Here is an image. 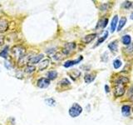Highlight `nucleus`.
Segmentation results:
<instances>
[{
    "label": "nucleus",
    "mask_w": 133,
    "mask_h": 125,
    "mask_svg": "<svg viewBox=\"0 0 133 125\" xmlns=\"http://www.w3.org/2000/svg\"><path fill=\"white\" fill-rule=\"evenodd\" d=\"M75 48H76V43H66L64 45L63 48H62V53H63L64 55H68V54H69L72 51H73Z\"/></svg>",
    "instance_id": "4"
},
{
    "label": "nucleus",
    "mask_w": 133,
    "mask_h": 125,
    "mask_svg": "<svg viewBox=\"0 0 133 125\" xmlns=\"http://www.w3.org/2000/svg\"><path fill=\"white\" fill-rule=\"evenodd\" d=\"M50 64V60L49 59H44L43 61H42V63L39 64V67H38V68L40 71H43L44 69H46L48 67Z\"/></svg>",
    "instance_id": "13"
},
{
    "label": "nucleus",
    "mask_w": 133,
    "mask_h": 125,
    "mask_svg": "<svg viewBox=\"0 0 133 125\" xmlns=\"http://www.w3.org/2000/svg\"><path fill=\"white\" fill-rule=\"evenodd\" d=\"M57 77V73L56 71H49L48 73V78L49 80H53Z\"/></svg>",
    "instance_id": "19"
},
{
    "label": "nucleus",
    "mask_w": 133,
    "mask_h": 125,
    "mask_svg": "<svg viewBox=\"0 0 133 125\" xmlns=\"http://www.w3.org/2000/svg\"><path fill=\"white\" fill-rule=\"evenodd\" d=\"M96 37H97V33H91V34H88L83 38L82 42H84L85 43H89L95 39Z\"/></svg>",
    "instance_id": "10"
},
{
    "label": "nucleus",
    "mask_w": 133,
    "mask_h": 125,
    "mask_svg": "<svg viewBox=\"0 0 133 125\" xmlns=\"http://www.w3.org/2000/svg\"><path fill=\"white\" fill-rule=\"evenodd\" d=\"M107 37H108V31H106L105 33H104V34L101 38H99V39H98L97 43V44H96V46H98V45L101 44L102 42H104V41H105L107 39Z\"/></svg>",
    "instance_id": "18"
},
{
    "label": "nucleus",
    "mask_w": 133,
    "mask_h": 125,
    "mask_svg": "<svg viewBox=\"0 0 133 125\" xmlns=\"http://www.w3.org/2000/svg\"><path fill=\"white\" fill-rule=\"evenodd\" d=\"M130 18H131V19H133V12H131V17H130Z\"/></svg>",
    "instance_id": "30"
},
{
    "label": "nucleus",
    "mask_w": 133,
    "mask_h": 125,
    "mask_svg": "<svg viewBox=\"0 0 133 125\" xmlns=\"http://www.w3.org/2000/svg\"><path fill=\"white\" fill-rule=\"evenodd\" d=\"M36 70V68L34 66H31V65H28L26 68H25V72L28 73H33L34 71Z\"/></svg>",
    "instance_id": "23"
},
{
    "label": "nucleus",
    "mask_w": 133,
    "mask_h": 125,
    "mask_svg": "<svg viewBox=\"0 0 133 125\" xmlns=\"http://www.w3.org/2000/svg\"><path fill=\"white\" fill-rule=\"evenodd\" d=\"M8 47L6 46L5 48H4L1 52H0V57H3L4 58H6L8 57Z\"/></svg>",
    "instance_id": "20"
},
{
    "label": "nucleus",
    "mask_w": 133,
    "mask_h": 125,
    "mask_svg": "<svg viewBox=\"0 0 133 125\" xmlns=\"http://www.w3.org/2000/svg\"><path fill=\"white\" fill-rule=\"evenodd\" d=\"M12 53L16 58H18V59H19L20 58H22L23 56L25 55L26 49L22 45H16L12 48Z\"/></svg>",
    "instance_id": "3"
},
{
    "label": "nucleus",
    "mask_w": 133,
    "mask_h": 125,
    "mask_svg": "<svg viewBox=\"0 0 133 125\" xmlns=\"http://www.w3.org/2000/svg\"><path fill=\"white\" fill-rule=\"evenodd\" d=\"M43 56L44 55L43 53L38 54V55H37V56H32V58L30 59V61H29V64H38V63L40 62V60L43 58Z\"/></svg>",
    "instance_id": "8"
},
{
    "label": "nucleus",
    "mask_w": 133,
    "mask_h": 125,
    "mask_svg": "<svg viewBox=\"0 0 133 125\" xmlns=\"http://www.w3.org/2000/svg\"><path fill=\"white\" fill-rule=\"evenodd\" d=\"M49 84H50V80L46 78H41L37 82V85L40 89H46V88H48L49 86Z\"/></svg>",
    "instance_id": "5"
},
{
    "label": "nucleus",
    "mask_w": 133,
    "mask_h": 125,
    "mask_svg": "<svg viewBox=\"0 0 133 125\" xmlns=\"http://www.w3.org/2000/svg\"><path fill=\"white\" fill-rule=\"evenodd\" d=\"M117 23H118V16L115 15L112 18L111 22V32L114 33L116 30V28L117 26Z\"/></svg>",
    "instance_id": "9"
},
{
    "label": "nucleus",
    "mask_w": 133,
    "mask_h": 125,
    "mask_svg": "<svg viewBox=\"0 0 133 125\" xmlns=\"http://www.w3.org/2000/svg\"><path fill=\"white\" fill-rule=\"evenodd\" d=\"M129 83V79L126 77H119L115 83L114 94L116 97H121L125 93V85Z\"/></svg>",
    "instance_id": "1"
},
{
    "label": "nucleus",
    "mask_w": 133,
    "mask_h": 125,
    "mask_svg": "<svg viewBox=\"0 0 133 125\" xmlns=\"http://www.w3.org/2000/svg\"><path fill=\"white\" fill-rule=\"evenodd\" d=\"M108 23V19L107 18H105V19H102L99 21L98 23V25L97 27H102V28H105L107 26V24Z\"/></svg>",
    "instance_id": "22"
},
{
    "label": "nucleus",
    "mask_w": 133,
    "mask_h": 125,
    "mask_svg": "<svg viewBox=\"0 0 133 125\" xmlns=\"http://www.w3.org/2000/svg\"><path fill=\"white\" fill-rule=\"evenodd\" d=\"M0 6H1V5H0Z\"/></svg>",
    "instance_id": "31"
},
{
    "label": "nucleus",
    "mask_w": 133,
    "mask_h": 125,
    "mask_svg": "<svg viewBox=\"0 0 133 125\" xmlns=\"http://www.w3.org/2000/svg\"><path fill=\"white\" fill-rule=\"evenodd\" d=\"M132 6V3L130 2V1H125L123 3H122V7L124 8H129Z\"/></svg>",
    "instance_id": "26"
},
{
    "label": "nucleus",
    "mask_w": 133,
    "mask_h": 125,
    "mask_svg": "<svg viewBox=\"0 0 133 125\" xmlns=\"http://www.w3.org/2000/svg\"><path fill=\"white\" fill-rule=\"evenodd\" d=\"M117 43H118V42L117 40H114V41H112L111 42V43L108 44V48H110L111 51L112 52H116L117 51Z\"/></svg>",
    "instance_id": "12"
},
{
    "label": "nucleus",
    "mask_w": 133,
    "mask_h": 125,
    "mask_svg": "<svg viewBox=\"0 0 133 125\" xmlns=\"http://www.w3.org/2000/svg\"><path fill=\"white\" fill-rule=\"evenodd\" d=\"M113 66H114V68H116V69H117V68H119L121 66H122V62H121L119 59H116V60H114V62H113Z\"/></svg>",
    "instance_id": "25"
},
{
    "label": "nucleus",
    "mask_w": 133,
    "mask_h": 125,
    "mask_svg": "<svg viewBox=\"0 0 133 125\" xmlns=\"http://www.w3.org/2000/svg\"><path fill=\"white\" fill-rule=\"evenodd\" d=\"M8 23L6 20L2 19L0 20V32H5L8 29Z\"/></svg>",
    "instance_id": "14"
},
{
    "label": "nucleus",
    "mask_w": 133,
    "mask_h": 125,
    "mask_svg": "<svg viewBox=\"0 0 133 125\" xmlns=\"http://www.w3.org/2000/svg\"><path fill=\"white\" fill-rule=\"evenodd\" d=\"M127 50H128L129 52H132L133 51V45L131 46V47H129V48H127Z\"/></svg>",
    "instance_id": "28"
},
{
    "label": "nucleus",
    "mask_w": 133,
    "mask_h": 125,
    "mask_svg": "<svg viewBox=\"0 0 133 125\" xmlns=\"http://www.w3.org/2000/svg\"><path fill=\"white\" fill-rule=\"evenodd\" d=\"M32 58V57H31L30 55H26V54H25L24 56H23L22 58H20L19 59H18V64H19V66H23L26 64H28V63H29V61H30V59H31Z\"/></svg>",
    "instance_id": "7"
},
{
    "label": "nucleus",
    "mask_w": 133,
    "mask_h": 125,
    "mask_svg": "<svg viewBox=\"0 0 133 125\" xmlns=\"http://www.w3.org/2000/svg\"><path fill=\"white\" fill-rule=\"evenodd\" d=\"M130 112H131V108L129 105H124L122 108V113L124 116H128L130 114Z\"/></svg>",
    "instance_id": "16"
},
{
    "label": "nucleus",
    "mask_w": 133,
    "mask_h": 125,
    "mask_svg": "<svg viewBox=\"0 0 133 125\" xmlns=\"http://www.w3.org/2000/svg\"><path fill=\"white\" fill-rule=\"evenodd\" d=\"M126 23H127V18H125V17H122V18H121L119 21V23H118V26H117V31L122 30V28L125 26Z\"/></svg>",
    "instance_id": "17"
},
{
    "label": "nucleus",
    "mask_w": 133,
    "mask_h": 125,
    "mask_svg": "<svg viewBox=\"0 0 133 125\" xmlns=\"http://www.w3.org/2000/svg\"><path fill=\"white\" fill-rule=\"evenodd\" d=\"M82 60V57L80 56L76 60H69V61H66L65 64H63V66L65 67V68H70V67H72V66H73L75 64H78V63H80Z\"/></svg>",
    "instance_id": "6"
},
{
    "label": "nucleus",
    "mask_w": 133,
    "mask_h": 125,
    "mask_svg": "<svg viewBox=\"0 0 133 125\" xmlns=\"http://www.w3.org/2000/svg\"><path fill=\"white\" fill-rule=\"evenodd\" d=\"M82 108L79 105L78 103H73L72 107L69 108V115L72 118H77L79 115L82 114Z\"/></svg>",
    "instance_id": "2"
},
{
    "label": "nucleus",
    "mask_w": 133,
    "mask_h": 125,
    "mask_svg": "<svg viewBox=\"0 0 133 125\" xmlns=\"http://www.w3.org/2000/svg\"><path fill=\"white\" fill-rule=\"evenodd\" d=\"M45 103H47L48 106H51V107H53V106L56 105V101L53 98H48V99H46Z\"/></svg>",
    "instance_id": "21"
},
{
    "label": "nucleus",
    "mask_w": 133,
    "mask_h": 125,
    "mask_svg": "<svg viewBox=\"0 0 133 125\" xmlns=\"http://www.w3.org/2000/svg\"><path fill=\"white\" fill-rule=\"evenodd\" d=\"M4 43V37L3 35H0V47Z\"/></svg>",
    "instance_id": "27"
},
{
    "label": "nucleus",
    "mask_w": 133,
    "mask_h": 125,
    "mask_svg": "<svg viewBox=\"0 0 133 125\" xmlns=\"http://www.w3.org/2000/svg\"><path fill=\"white\" fill-rule=\"evenodd\" d=\"M122 43L124 45H129V44H131V38L130 35H124L122 37Z\"/></svg>",
    "instance_id": "15"
},
{
    "label": "nucleus",
    "mask_w": 133,
    "mask_h": 125,
    "mask_svg": "<svg viewBox=\"0 0 133 125\" xmlns=\"http://www.w3.org/2000/svg\"><path fill=\"white\" fill-rule=\"evenodd\" d=\"M59 83H60L61 85H62V86H68V85L71 84L70 81L68 80V79H66V78H63L62 80H61L59 82Z\"/></svg>",
    "instance_id": "24"
},
{
    "label": "nucleus",
    "mask_w": 133,
    "mask_h": 125,
    "mask_svg": "<svg viewBox=\"0 0 133 125\" xmlns=\"http://www.w3.org/2000/svg\"><path fill=\"white\" fill-rule=\"evenodd\" d=\"M96 78V73H87L84 76V81L87 83H90L93 82Z\"/></svg>",
    "instance_id": "11"
},
{
    "label": "nucleus",
    "mask_w": 133,
    "mask_h": 125,
    "mask_svg": "<svg viewBox=\"0 0 133 125\" xmlns=\"http://www.w3.org/2000/svg\"><path fill=\"white\" fill-rule=\"evenodd\" d=\"M105 88H106V92H107V93H108V92H109V88H108L107 85H106Z\"/></svg>",
    "instance_id": "29"
}]
</instances>
